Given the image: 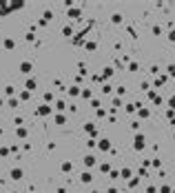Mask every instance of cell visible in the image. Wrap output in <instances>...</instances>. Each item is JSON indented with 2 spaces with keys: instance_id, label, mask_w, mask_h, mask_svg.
<instances>
[{
  "instance_id": "cell-1",
  "label": "cell",
  "mask_w": 175,
  "mask_h": 193,
  "mask_svg": "<svg viewBox=\"0 0 175 193\" xmlns=\"http://www.w3.org/2000/svg\"><path fill=\"white\" fill-rule=\"evenodd\" d=\"M133 147L137 149V151H142V149H144V135H135V142H133Z\"/></svg>"
},
{
  "instance_id": "cell-2",
  "label": "cell",
  "mask_w": 175,
  "mask_h": 193,
  "mask_svg": "<svg viewBox=\"0 0 175 193\" xmlns=\"http://www.w3.org/2000/svg\"><path fill=\"white\" fill-rule=\"evenodd\" d=\"M31 69H34L31 62H22V65H20V71H22V73H31Z\"/></svg>"
},
{
  "instance_id": "cell-3",
  "label": "cell",
  "mask_w": 175,
  "mask_h": 193,
  "mask_svg": "<svg viewBox=\"0 0 175 193\" xmlns=\"http://www.w3.org/2000/svg\"><path fill=\"white\" fill-rule=\"evenodd\" d=\"M98 147H100L102 151H109V147H111V144H109V140H100V142H98Z\"/></svg>"
},
{
  "instance_id": "cell-4",
  "label": "cell",
  "mask_w": 175,
  "mask_h": 193,
  "mask_svg": "<svg viewBox=\"0 0 175 193\" xmlns=\"http://www.w3.org/2000/svg\"><path fill=\"white\" fill-rule=\"evenodd\" d=\"M25 87H27V91H34V89H36V80H34V78H31V80H27Z\"/></svg>"
},
{
  "instance_id": "cell-5",
  "label": "cell",
  "mask_w": 175,
  "mask_h": 193,
  "mask_svg": "<svg viewBox=\"0 0 175 193\" xmlns=\"http://www.w3.org/2000/svg\"><path fill=\"white\" fill-rule=\"evenodd\" d=\"M13 47H16V40L7 38V40H5V49H13Z\"/></svg>"
},
{
  "instance_id": "cell-6",
  "label": "cell",
  "mask_w": 175,
  "mask_h": 193,
  "mask_svg": "<svg viewBox=\"0 0 175 193\" xmlns=\"http://www.w3.org/2000/svg\"><path fill=\"white\" fill-rule=\"evenodd\" d=\"M11 178H13V180H20V178H22V171H20V169H13V171H11Z\"/></svg>"
},
{
  "instance_id": "cell-7",
  "label": "cell",
  "mask_w": 175,
  "mask_h": 193,
  "mask_svg": "<svg viewBox=\"0 0 175 193\" xmlns=\"http://www.w3.org/2000/svg\"><path fill=\"white\" fill-rule=\"evenodd\" d=\"M80 180H82V182H91L93 176H91V173H82V178H80Z\"/></svg>"
},
{
  "instance_id": "cell-8",
  "label": "cell",
  "mask_w": 175,
  "mask_h": 193,
  "mask_svg": "<svg viewBox=\"0 0 175 193\" xmlns=\"http://www.w3.org/2000/svg\"><path fill=\"white\" fill-rule=\"evenodd\" d=\"M84 162L91 167V164H95V158H93V155H86V158H84Z\"/></svg>"
},
{
  "instance_id": "cell-9",
  "label": "cell",
  "mask_w": 175,
  "mask_h": 193,
  "mask_svg": "<svg viewBox=\"0 0 175 193\" xmlns=\"http://www.w3.org/2000/svg\"><path fill=\"white\" fill-rule=\"evenodd\" d=\"M49 107H47V104H44V107H40V109H38V113H40V116H44V113H49Z\"/></svg>"
},
{
  "instance_id": "cell-10",
  "label": "cell",
  "mask_w": 175,
  "mask_h": 193,
  "mask_svg": "<svg viewBox=\"0 0 175 193\" xmlns=\"http://www.w3.org/2000/svg\"><path fill=\"white\" fill-rule=\"evenodd\" d=\"M62 171H64V173H69V171H71V162H64V164H62Z\"/></svg>"
},
{
  "instance_id": "cell-11",
  "label": "cell",
  "mask_w": 175,
  "mask_h": 193,
  "mask_svg": "<svg viewBox=\"0 0 175 193\" xmlns=\"http://www.w3.org/2000/svg\"><path fill=\"white\" fill-rule=\"evenodd\" d=\"M69 16H71V18H78V16H80V11H78V9H71V11H69Z\"/></svg>"
},
{
  "instance_id": "cell-12",
  "label": "cell",
  "mask_w": 175,
  "mask_h": 193,
  "mask_svg": "<svg viewBox=\"0 0 175 193\" xmlns=\"http://www.w3.org/2000/svg\"><path fill=\"white\" fill-rule=\"evenodd\" d=\"M69 93H71V95H78V93H80V89H78V87H71V89H69Z\"/></svg>"
},
{
  "instance_id": "cell-13",
  "label": "cell",
  "mask_w": 175,
  "mask_h": 193,
  "mask_svg": "<svg viewBox=\"0 0 175 193\" xmlns=\"http://www.w3.org/2000/svg\"><path fill=\"white\" fill-rule=\"evenodd\" d=\"M44 100H47V102H51V100H53V93H49V91H47V93H44Z\"/></svg>"
},
{
  "instance_id": "cell-14",
  "label": "cell",
  "mask_w": 175,
  "mask_h": 193,
  "mask_svg": "<svg viewBox=\"0 0 175 193\" xmlns=\"http://www.w3.org/2000/svg\"><path fill=\"white\" fill-rule=\"evenodd\" d=\"M56 124H64V116H58V118H56Z\"/></svg>"
},
{
  "instance_id": "cell-15",
  "label": "cell",
  "mask_w": 175,
  "mask_h": 193,
  "mask_svg": "<svg viewBox=\"0 0 175 193\" xmlns=\"http://www.w3.org/2000/svg\"><path fill=\"white\" fill-rule=\"evenodd\" d=\"M122 178H131V171H129V169H122Z\"/></svg>"
},
{
  "instance_id": "cell-16",
  "label": "cell",
  "mask_w": 175,
  "mask_h": 193,
  "mask_svg": "<svg viewBox=\"0 0 175 193\" xmlns=\"http://www.w3.org/2000/svg\"><path fill=\"white\" fill-rule=\"evenodd\" d=\"M168 40L175 42V29H173V31H168Z\"/></svg>"
},
{
  "instance_id": "cell-17",
  "label": "cell",
  "mask_w": 175,
  "mask_h": 193,
  "mask_svg": "<svg viewBox=\"0 0 175 193\" xmlns=\"http://www.w3.org/2000/svg\"><path fill=\"white\" fill-rule=\"evenodd\" d=\"M168 107H171V109H175V95L171 98V100H168Z\"/></svg>"
},
{
  "instance_id": "cell-18",
  "label": "cell",
  "mask_w": 175,
  "mask_h": 193,
  "mask_svg": "<svg viewBox=\"0 0 175 193\" xmlns=\"http://www.w3.org/2000/svg\"><path fill=\"white\" fill-rule=\"evenodd\" d=\"M0 104H2V100H0Z\"/></svg>"
},
{
  "instance_id": "cell-19",
  "label": "cell",
  "mask_w": 175,
  "mask_h": 193,
  "mask_svg": "<svg viewBox=\"0 0 175 193\" xmlns=\"http://www.w3.org/2000/svg\"><path fill=\"white\" fill-rule=\"evenodd\" d=\"M173 140H175V135H173Z\"/></svg>"
}]
</instances>
